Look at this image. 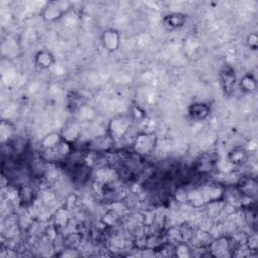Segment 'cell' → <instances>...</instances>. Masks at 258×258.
Instances as JSON below:
<instances>
[{"label": "cell", "mask_w": 258, "mask_h": 258, "mask_svg": "<svg viewBox=\"0 0 258 258\" xmlns=\"http://www.w3.org/2000/svg\"><path fill=\"white\" fill-rule=\"evenodd\" d=\"M223 188L218 184L204 185L187 192L186 200L192 206H201L219 200L223 196Z\"/></svg>", "instance_id": "obj_1"}, {"label": "cell", "mask_w": 258, "mask_h": 258, "mask_svg": "<svg viewBox=\"0 0 258 258\" xmlns=\"http://www.w3.org/2000/svg\"><path fill=\"white\" fill-rule=\"evenodd\" d=\"M73 8L72 2L69 1H50L43 7L40 16L43 20L54 22L59 20Z\"/></svg>", "instance_id": "obj_2"}, {"label": "cell", "mask_w": 258, "mask_h": 258, "mask_svg": "<svg viewBox=\"0 0 258 258\" xmlns=\"http://www.w3.org/2000/svg\"><path fill=\"white\" fill-rule=\"evenodd\" d=\"M131 125V119L129 116L120 115L113 118L108 126V136L112 141L121 139Z\"/></svg>", "instance_id": "obj_3"}, {"label": "cell", "mask_w": 258, "mask_h": 258, "mask_svg": "<svg viewBox=\"0 0 258 258\" xmlns=\"http://www.w3.org/2000/svg\"><path fill=\"white\" fill-rule=\"evenodd\" d=\"M156 141H157V137L155 133L153 132L140 133L136 136L134 140V143H133L134 151L140 155L150 154L156 146Z\"/></svg>", "instance_id": "obj_4"}, {"label": "cell", "mask_w": 258, "mask_h": 258, "mask_svg": "<svg viewBox=\"0 0 258 258\" xmlns=\"http://www.w3.org/2000/svg\"><path fill=\"white\" fill-rule=\"evenodd\" d=\"M219 81L223 92L230 95L236 84V73L230 64H224L219 72Z\"/></svg>", "instance_id": "obj_5"}, {"label": "cell", "mask_w": 258, "mask_h": 258, "mask_svg": "<svg viewBox=\"0 0 258 258\" xmlns=\"http://www.w3.org/2000/svg\"><path fill=\"white\" fill-rule=\"evenodd\" d=\"M101 42H102L103 47L107 51L114 52L120 46L121 35H120L119 31L116 29H113V28L106 29L103 31V33L101 35Z\"/></svg>", "instance_id": "obj_6"}, {"label": "cell", "mask_w": 258, "mask_h": 258, "mask_svg": "<svg viewBox=\"0 0 258 258\" xmlns=\"http://www.w3.org/2000/svg\"><path fill=\"white\" fill-rule=\"evenodd\" d=\"M186 22V15L180 12H173L162 18L163 26L168 30H175L182 27Z\"/></svg>", "instance_id": "obj_7"}, {"label": "cell", "mask_w": 258, "mask_h": 258, "mask_svg": "<svg viewBox=\"0 0 258 258\" xmlns=\"http://www.w3.org/2000/svg\"><path fill=\"white\" fill-rule=\"evenodd\" d=\"M187 112H188V116L192 120L202 121V120H205V119L208 118V116L210 115L211 110H210V107L207 104L198 102V103L191 104L188 107Z\"/></svg>", "instance_id": "obj_8"}, {"label": "cell", "mask_w": 258, "mask_h": 258, "mask_svg": "<svg viewBox=\"0 0 258 258\" xmlns=\"http://www.w3.org/2000/svg\"><path fill=\"white\" fill-rule=\"evenodd\" d=\"M55 59L53 54L46 49H41L37 51L34 55V63L37 68L41 70L49 69L51 66H53Z\"/></svg>", "instance_id": "obj_9"}, {"label": "cell", "mask_w": 258, "mask_h": 258, "mask_svg": "<svg viewBox=\"0 0 258 258\" xmlns=\"http://www.w3.org/2000/svg\"><path fill=\"white\" fill-rule=\"evenodd\" d=\"M248 159L247 151L242 147H235L228 153V160L234 165H242Z\"/></svg>", "instance_id": "obj_10"}, {"label": "cell", "mask_w": 258, "mask_h": 258, "mask_svg": "<svg viewBox=\"0 0 258 258\" xmlns=\"http://www.w3.org/2000/svg\"><path fill=\"white\" fill-rule=\"evenodd\" d=\"M62 141H63V138L61 135L55 132H51L41 140V146L48 150H55L58 148V146L61 144Z\"/></svg>", "instance_id": "obj_11"}, {"label": "cell", "mask_w": 258, "mask_h": 258, "mask_svg": "<svg viewBox=\"0 0 258 258\" xmlns=\"http://www.w3.org/2000/svg\"><path fill=\"white\" fill-rule=\"evenodd\" d=\"M240 88L244 93H254L257 89V82L253 75L247 74L240 81Z\"/></svg>", "instance_id": "obj_12"}, {"label": "cell", "mask_w": 258, "mask_h": 258, "mask_svg": "<svg viewBox=\"0 0 258 258\" xmlns=\"http://www.w3.org/2000/svg\"><path fill=\"white\" fill-rule=\"evenodd\" d=\"M215 163H216V158L213 157V154H210V155L205 154L197 160V168L202 171L212 170Z\"/></svg>", "instance_id": "obj_13"}, {"label": "cell", "mask_w": 258, "mask_h": 258, "mask_svg": "<svg viewBox=\"0 0 258 258\" xmlns=\"http://www.w3.org/2000/svg\"><path fill=\"white\" fill-rule=\"evenodd\" d=\"M257 40H258L257 34H256L255 32L251 33V34L247 37V44H248V46H249L251 49L256 50V49H257Z\"/></svg>", "instance_id": "obj_14"}]
</instances>
